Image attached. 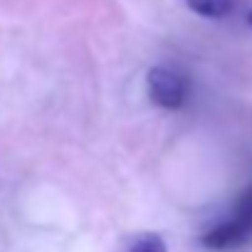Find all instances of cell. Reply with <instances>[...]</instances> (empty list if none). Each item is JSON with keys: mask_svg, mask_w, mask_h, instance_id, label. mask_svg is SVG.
<instances>
[{"mask_svg": "<svg viewBox=\"0 0 252 252\" xmlns=\"http://www.w3.org/2000/svg\"><path fill=\"white\" fill-rule=\"evenodd\" d=\"M124 252H166V242L156 232H139Z\"/></svg>", "mask_w": 252, "mask_h": 252, "instance_id": "cell-4", "label": "cell"}, {"mask_svg": "<svg viewBox=\"0 0 252 252\" xmlns=\"http://www.w3.org/2000/svg\"><path fill=\"white\" fill-rule=\"evenodd\" d=\"M186 3L203 18H222L232 10V0H186Z\"/></svg>", "mask_w": 252, "mask_h": 252, "instance_id": "cell-3", "label": "cell"}, {"mask_svg": "<svg viewBox=\"0 0 252 252\" xmlns=\"http://www.w3.org/2000/svg\"><path fill=\"white\" fill-rule=\"evenodd\" d=\"M250 237H252V186L237 195L235 208H232V218L215 225L213 230H208L203 235V245L208 250L225 252V250L242 247Z\"/></svg>", "mask_w": 252, "mask_h": 252, "instance_id": "cell-1", "label": "cell"}, {"mask_svg": "<svg viewBox=\"0 0 252 252\" xmlns=\"http://www.w3.org/2000/svg\"><path fill=\"white\" fill-rule=\"evenodd\" d=\"M146 87L149 96L163 109H181L188 99L186 79L168 67H154L146 77Z\"/></svg>", "mask_w": 252, "mask_h": 252, "instance_id": "cell-2", "label": "cell"}, {"mask_svg": "<svg viewBox=\"0 0 252 252\" xmlns=\"http://www.w3.org/2000/svg\"><path fill=\"white\" fill-rule=\"evenodd\" d=\"M247 23H250V25H252V10H250V15H247Z\"/></svg>", "mask_w": 252, "mask_h": 252, "instance_id": "cell-5", "label": "cell"}]
</instances>
